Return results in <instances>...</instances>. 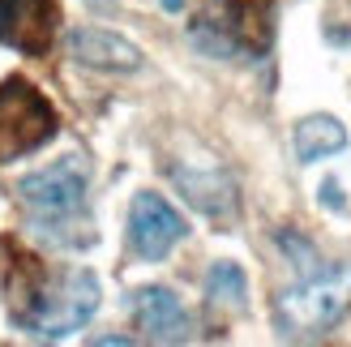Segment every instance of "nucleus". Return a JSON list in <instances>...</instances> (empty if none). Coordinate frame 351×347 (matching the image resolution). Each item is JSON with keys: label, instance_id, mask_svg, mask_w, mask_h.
Masks as SVG:
<instances>
[{"label": "nucleus", "instance_id": "423d86ee", "mask_svg": "<svg viewBox=\"0 0 351 347\" xmlns=\"http://www.w3.org/2000/svg\"><path fill=\"white\" fill-rule=\"evenodd\" d=\"M60 5L56 0H0V43L22 56H47L56 39Z\"/></svg>", "mask_w": 351, "mask_h": 347}, {"label": "nucleus", "instance_id": "f8f14e48", "mask_svg": "<svg viewBox=\"0 0 351 347\" xmlns=\"http://www.w3.org/2000/svg\"><path fill=\"white\" fill-rule=\"evenodd\" d=\"M163 5H167V9H180V0H163Z\"/></svg>", "mask_w": 351, "mask_h": 347}, {"label": "nucleus", "instance_id": "f257e3e1", "mask_svg": "<svg viewBox=\"0 0 351 347\" xmlns=\"http://www.w3.org/2000/svg\"><path fill=\"white\" fill-rule=\"evenodd\" d=\"M9 313L34 339H64L82 331L99 309V279L82 266L51 270L34 253H17L9 262Z\"/></svg>", "mask_w": 351, "mask_h": 347}, {"label": "nucleus", "instance_id": "39448f33", "mask_svg": "<svg viewBox=\"0 0 351 347\" xmlns=\"http://www.w3.org/2000/svg\"><path fill=\"white\" fill-rule=\"evenodd\" d=\"M17 193H22V202L39 219H73L86 206V167H82V159L69 154V159L51 163L43 171L22 176Z\"/></svg>", "mask_w": 351, "mask_h": 347}, {"label": "nucleus", "instance_id": "0eeeda50", "mask_svg": "<svg viewBox=\"0 0 351 347\" xmlns=\"http://www.w3.org/2000/svg\"><path fill=\"white\" fill-rule=\"evenodd\" d=\"M184 232H189L184 219L176 215L159 193H137L133 198V211H129V245H133L137 257L159 262V257H167L184 240Z\"/></svg>", "mask_w": 351, "mask_h": 347}, {"label": "nucleus", "instance_id": "1a4fd4ad", "mask_svg": "<svg viewBox=\"0 0 351 347\" xmlns=\"http://www.w3.org/2000/svg\"><path fill=\"white\" fill-rule=\"evenodd\" d=\"M69 51L90 64V69H108V73H133L137 64H142V51H137L129 39H120L112 30H73L69 34Z\"/></svg>", "mask_w": 351, "mask_h": 347}, {"label": "nucleus", "instance_id": "ddd939ff", "mask_svg": "<svg viewBox=\"0 0 351 347\" xmlns=\"http://www.w3.org/2000/svg\"><path fill=\"white\" fill-rule=\"evenodd\" d=\"M90 5H112V0H90Z\"/></svg>", "mask_w": 351, "mask_h": 347}, {"label": "nucleus", "instance_id": "7ed1b4c3", "mask_svg": "<svg viewBox=\"0 0 351 347\" xmlns=\"http://www.w3.org/2000/svg\"><path fill=\"white\" fill-rule=\"evenodd\" d=\"M351 313V262L322 270L291 287L274 304V322L287 339H317Z\"/></svg>", "mask_w": 351, "mask_h": 347}, {"label": "nucleus", "instance_id": "6e6552de", "mask_svg": "<svg viewBox=\"0 0 351 347\" xmlns=\"http://www.w3.org/2000/svg\"><path fill=\"white\" fill-rule=\"evenodd\" d=\"M133 322L154 343H184L189 339V313L167 287H142L133 296Z\"/></svg>", "mask_w": 351, "mask_h": 347}, {"label": "nucleus", "instance_id": "f03ea898", "mask_svg": "<svg viewBox=\"0 0 351 347\" xmlns=\"http://www.w3.org/2000/svg\"><path fill=\"white\" fill-rule=\"evenodd\" d=\"M189 34L210 56H266L274 43V0H206Z\"/></svg>", "mask_w": 351, "mask_h": 347}, {"label": "nucleus", "instance_id": "9b49d317", "mask_svg": "<svg viewBox=\"0 0 351 347\" xmlns=\"http://www.w3.org/2000/svg\"><path fill=\"white\" fill-rule=\"evenodd\" d=\"M244 270L236 266V262H215L210 266V274H206V296H210V304H227V309H240L244 304Z\"/></svg>", "mask_w": 351, "mask_h": 347}, {"label": "nucleus", "instance_id": "9d476101", "mask_svg": "<svg viewBox=\"0 0 351 347\" xmlns=\"http://www.w3.org/2000/svg\"><path fill=\"white\" fill-rule=\"evenodd\" d=\"M295 159L300 163H317L326 154H335L347 146V129L339 125L335 116H304L300 125H295Z\"/></svg>", "mask_w": 351, "mask_h": 347}, {"label": "nucleus", "instance_id": "20e7f679", "mask_svg": "<svg viewBox=\"0 0 351 347\" xmlns=\"http://www.w3.org/2000/svg\"><path fill=\"white\" fill-rule=\"evenodd\" d=\"M56 129H60V116L43 91H34L26 77L0 82V163H13L22 154L47 146Z\"/></svg>", "mask_w": 351, "mask_h": 347}]
</instances>
